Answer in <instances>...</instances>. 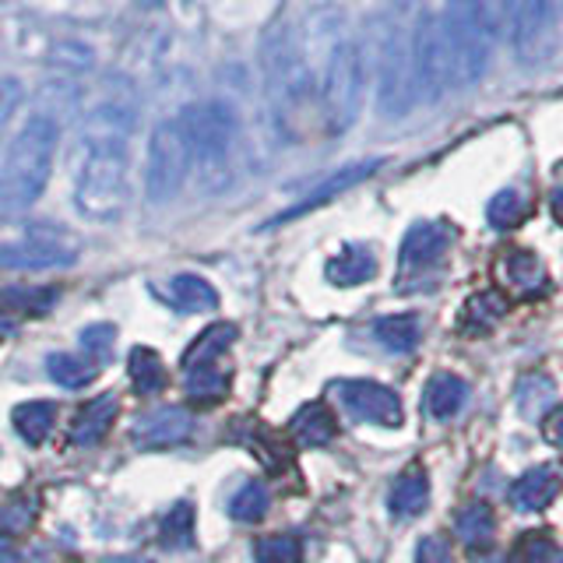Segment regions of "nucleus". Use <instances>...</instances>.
<instances>
[{
  "label": "nucleus",
  "mask_w": 563,
  "mask_h": 563,
  "mask_svg": "<svg viewBox=\"0 0 563 563\" xmlns=\"http://www.w3.org/2000/svg\"><path fill=\"white\" fill-rule=\"evenodd\" d=\"M556 493H560V472L550 465H536L510 486L507 497H510V507L521 510V515H536V510L550 507L556 500Z\"/></svg>",
  "instance_id": "2eb2a0df"
},
{
  "label": "nucleus",
  "mask_w": 563,
  "mask_h": 563,
  "mask_svg": "<svg viewBox=\"0 0 563 563\" xmlns=\"http://www.w3.org/2000/svg\"><path fill=\"white\" fill-rule=\"evenodd\" d=\"M525 211H528V205H525V198L518 190H500L497 198L489 201V208H486V219H489V225L493 229H515V225H521V219H525Z\"/></svg>",
  "instance_id": "c9c22d12"
},
{
  "label": "nucleus",
  "mask_w": 563,
  "mask_h": 563,
  "mask_svg": "<svg viewBox=\"0 0 563 563\" xmlns=\"http://www.w3.org/2000/svg\"><path fill=\"white\" fill-rule=\"evenodd\" d=\"M416 563H454V550L444 536H422L416 545Z\"/></svg>",
  "instance_id": "58836bf2"
},
{
  "label": "nucleus",
  "mask_w": 563,
  "mask_h": 563,
  "mask_svg": "<svg viewBox=\"0 0 563 563\" xmlns=\"http://www.w3.org/2000/svg\"><path fill=\"white\" fill-rule=\"evenodd\" d=\"M465 405H468V384L454 374L430 377L427 391H422V409H427V416L437 422H451Z\"/></svg>",
  "instance_id": "a211bd4d"
},
{
  "label": "nucleus",
  "mask_w": 563,
  "mask_h": 563,
  "mask_svg": "<svg viewBox=\"0 0 563 563\" xmlns=\"http://www.w3.org/2000/svg\"><path fill=\"white\" fill-rule=\"evenodd\" d=\"M419 70H416V29L401 25L384 46L380 81H377V106L384 117H405L419 106Z\"/></svg>",
  "instance_id": "0eeeda50"
},
{
  "label": "nucleus",
  "mask_w": 563,
  "mask_h": 563,
  "mask_svg": "<svg viewBox=\"0 0 563 563\" xmlns=\"http://www.w3.org/2000/svg\"><path fill=\"white\" fill-rule=\"evenodd\" d=\"M504 275L515 289L528 292V296H542L545 286H550V275H545L542 261L532 251H510L504 261Z\"/></svg>",
  "instance_id": "cd10ccee"
},
{
  "label": "nucleus",
  "mask_w": 563,
  "mask_h": 563,
  "mask_svg": "<svg viewBox=\"0 0 563 563\" xmlns=\"http://www.w3.org/2000/svg\"><path fill=\"white\" fill-rule=\"evenodd\" d=\"M369 331H374V339L391 352V356H405V352H416L422 339V321L416 313H391V317H377Z\"/></svg>",
  "instance_id": "5701e85b"
},
{
  "label": "nucleus",
  "mask_w": 563,
  "mask_h": 563,
  "mask_svg": "<svg viewBox=\"0 0 563 563\" xmlns=\"http://www.w3.org/2000/svg\"><path fill=\"white\" fill-rule=\"evenodd\" d=\"M374 169H380V158H366V163H356V166H345V169H339V173H331L328 180H324V184H317L303 201H296L289 211H282V216L275 219V225H278V222H289V219H299V216H307V211H313V208H321V205L334 201V198H339V194H345L349 187L363 184Z\"/></svg>",
  "instance_id": "4468645a"
},
{
  "label": "nucleus",
  "mask_w": 563,
  "mask_h": 563,
  "mask_svg": "<svg viewBox=\"0 0 563 563\" xmlns=\"http://www.w3.org/2000/svg\"><path fill=\"white\" fill-rule=\"evenodd\" d=\"M545 440L563 448V405H556V409L550 412V419H545Z\"/></svg>",
  "instance_id": "a19ab883"
},
{
  "label": "nucleus",
  "mask_w": 563,
  "mask_h": 563,
  "mask_svg": "<svg viewBox=\"0 0 563 563\" xmlns=\"http://www.w3.org/2000/svg\"><path fill=\"white\" fill-rule=\"evenodd\" d=\"M194 525H198V518H194V504L190 500L173 504L163 515V521H158V542H163L166 550H190Z\"/></svg>",
  "instance_id": "7c9ffc66"
},
{
  "label": "nucleus",
  "mask_w": 563,
  "mask_h": 563,
  "mask_svg": "<svg viewBox=\"0 0 563 563\" xmlns=\"http://www.w3.org/2000/svg\"><path fill=\"white\" fill-rule=\"evenodd\" d=\"M324 275H328L331 286H339V289L363 286V282H369V278L377 275V257H374V251H369V246L349 243V246H342V251L328 261Z\"/></svg>",
  "instance_id": "f3484780"
},
{
  "label": "nucleus",
  "mask_w": 563,
  "mask_h": 563,
  "mask_svg": "<svg viewBox=\"0 0 563 563\" xmlns=\"http://www.w3.org/2000/svg\"><path fill=\"white\" fill-rule=\"evenodd\" d=\"M78 342H81V349H85V356H88V360H96L99 366H102V363H110V360H113V345H117V324H110V321L88 324V328H81Z\"/></svg>",
  "instance_id": "f704fd0d"
},
{
  "label": "nucleus",
  "mask_w": 563,
  "mask_h": 563,
  "mask_svg": "<svg viewBox=\"0 0 563 563\" xmlns=\"http://www.w3.org/2000/svg\"><path fill=\"white\" fill-rule=\"evenodd\" d=\"M35 521V500H11L0 507V532L4 536H22Z\"/></svg>",
  "instance_id": "4c0bfd02"
},
{
  "label": "nucleus",
  "mask_w": 563,
  "mask_h": 563,
  "mask_svg": "<svg viewBox=\"0 0 563 563\" xmlns=\"http://www.w3.org/2000/svg\"><path fill=\"white\" fill-rule=\"evenodd\" d=\"M53 422H57V405L46 401V398H40V401H22V405H14V412H11L14 433L22 437L25 444H32V448H40L43 440L49 437Z\"/></svg>",
  "instance_id": "393cba45"
},
{
  "label": "nucleus",
  "mask_w": 563,
  "mask_h": 563,
  "mask_svg": "<svg viewBox=\"0 0 563 563\" xmlns=\"http://www.w3.org/2000/svg\"><path fill=\"white\" fill-rule=\"evenodd\" d=\"M317 96H321L324 128L331 134H345L356 123L363 99V53L342 25L324 43V67L321 81H317Z\"/></svg>",
  "instance_id": "39448f33"
},
{
  "label": "nucleus",
  "mask_w": 563,
  "mask_h": 563,
  "mask_svg": "<svg viewBox=\"0 0 563 563\" xmlns=\"http://www.w3.org/2000/svg\"><path fill=\"white\" fill-rule=\"evenodd\" d=\"M128 374H131V387H134V391H137L141 398L163 395V387L169 384V374H166L163 356H158L155 349H145V345H134V349H131Z\"/></svg>",
  "instance_id": "b1692460"
},
{
  "label": "nucleus",
  "mask_w": 563,
  "mask_h": 563,
  "mask_svg": "<svg viewBox=\"0 0 563 563\" xmlns=\"http://www.w3.org/2000/svg\"><path fill=\"white\" fill-rule=\"evenodd\" d=\"M46 374L57 380L67 391H81L99 377V363L78 356V352H49L46 356Z\"/></svg>",
  "instance_id": "bb28decb"
},
{
  "label": "nucleus",
  "mask_w": 563,
  "mask_h": 563,
  "mask_svg": "<svg viewBox=\"0 0 563 563\" xmlns=\"http://www.w3.org/2000/svg\"><path fill=\"white\" fill-rule=\"evenodd\" d=\"M120 416V395L117 391H106L92 401H85L78 416L70 419V430H67V440L78 448H92L99 440L113 430V422Z\"/></svg>",
  "instance_id": "ddd939ff"
},
{
  "label": "nucleus",
  "mask_w": 563,
  "mask_h": 563,
  "mask_svg": "<svg viewBox=\"0 0 563 563\" xmlns=\"http://www.w3.org/2000/svg\"><path fill=\"white\" fill-rule=\"evenodd\" d=\"M475 563H504L500 556H483V560H475Z\"/></svg>",
  "instance_id": "49530a36"
},
{
  "label": "nucleus",
  "mask_w": 563,
  "mask_h": 563,
  "mask_svg": "<svg viewBox=\"0 0 563 563\" xmlns=\"http://www.w3.org/2000/svg\"><path fill=\"white\" fill-rule=\"evenodd\" d=\"M451 240H454V233L448 222H416L401 240V254H398L401 278L419 275V272L433 268V264H440V257L451 251Z\"/></svg>",
  "instance_id": "f8f14e48"
},
{
  "label": "nucleus",
  "mask_w": 563,
  "mask_h": 563,
  "mask_svg": "<svg viewBox=\"0 0 563 563\" xmlns=\"http://www.w3.org/2000/svg\"><path fill=\"white\" fill-rule=\"evenodd\" d=\"M257 563H303V542L296 536H264L254 542Z\"/></svg>",
  "instance_id": "72a5a7b5"
},
{
  "label": "nucleus",
  "mask_w": 563,
  "mask_h": 563,
  "mask_svg": "<svg viewBox=\"0 0 563 563\" xmlns=\"http://www.w3.org/2000/svg\"><path fill=\"white\" fill-rule=\"evenodd\" d=\"M454 536L462 545H468V550H486V545L493 542V536H497V515H493V507L483 500H472L465 507H457Z\"/></svg>",
  "instance_id": "412c9836"
},
{
  "label": "nucleus",
  "mask_w": 563,
  "mask_h": 563,
  "mask_svg": "<svg viewBox=\"0 0 563 563\" xmlns=\"http://www.w3.org/2000/svg\"><path fill=\"white\" fill-rule=\"evenodd\" d=\"M137 4H145V8H152V4H158V0H137Z\"/></svg>",
  "instance_id": "de8ad7c7"
},
{
  "label": "nucleus",
  "mask_w": 563,
  "mask_h": 563,
  "mask_svg": "<svg viewBox=\"0 0 563 563\" xmlns=\"http://www.w3.org/2000/svg\"><path fill=\"white\" fill-rule=\"evenodd\" d=\"M60 289L57 286H11L0 292V303H4L14 317H43L57 307Z\"/></svg>",
  "instance_id": "c85d7f7f"
},
{
  "label": "nucleus",
  "mask_w": 563,
  "mask_h": 563,
  "mask_svg": "<svg viewBox=\"0 0 563 563\" xmlns=\"http://www.w3.org/2000/svg\"><path fill=\"white\" fill-rule=\"evenodd\" d=\"M236 324H229V321H216V324H208L198 339H194L190 345H187V352H184V360H180V366H184V374H190V369H198V366H211V363H219L225 352H229V345L236 342Z\"/></svg>",
  "instance_id": "aec40b11"
},
{
  "label": "nucleus",
  "mask_w": 563,
  "mask_h": 563,
  "mask_svg": "<svg viewBox=\"0 0 563 563\" xmlns=\"http://www.w3.org/2000/svg\"><path fill=\"white\" fill-rule=\"evenodd\" d=\"M14 331V313L0 303V339H4V334H11Z\"/></svg>",
  "instance_id": "79ce46f5"
},
{
  "label": "nucleus",
  "mask_w": 563,
  "mask_h": 563,
  "mask_svg": "<svg viewBox=\"0 0 563 563\" xmlns=\"http://www.w3.org/2000/svg\"><path fill=\"white\" fill-rule=\"evenodd\" d=\"M507 310H510V303H507V299L497 289L475 292L468 303L462 307V331L465 334H483V331H489L493 324H497Z\"/></svg>",
  "instance_id": "c756f323"
},
{
  "label": "nucleus",
  "mask_w": 563,
  "mask_h": 563,
  "mask_svg": "<svg viewBox=\"0 0 563 563\" xmlns=\"http://www.w3.org/2000/svg\"><path fill=\"white\" fill-rule=\"evenodd\" d=\"M483 11L489 14V22L493 29H507V18H510V8H515V0H479Z\"/></svg>",
  "instance_id": "ea45409f"
},
{
  "label": "nucleus",
  "mask_w": 563,
  "mask_h": 563,
  "mask_svg": "<svg viewBox=\"0 0 563 563\" xmlns=\"http://www.w3.org/2000/svg\"><path fill=\"white\" fill-rule=\"evenodd\" d=\"M99 563H152L145 556H134V553H120V556H102Z\"/></svg>",
  "instance_id": "c03bdc74"
},
{
  "label": "nucleus",
  "mask_w": 563,
  "mask_h": 563,
  "mask_svg": "<svg viewBox=\"0 0 563 563\" xmlns=\"http://www.w3.org/2000/svg\"><path fill=\"white\" fill-rule=\"evenodd\" d=\"M510 46L521 67H539L556 53V4L553 0H515L507 18Z\"/></svg>",
  "instance_id": "1a4fd4ad"
},
{
  "label": "nucleus",
  "mask_w": 563,
  "mask_h": 563,
  "mask_svg": "<svg viewBox=\"0 0 563 563\" xmlns=\"http://www.w3.org/2000/svg\"><path fill=\"white\" fill-rule=\"evenodd\" d=\"M194 433V412L184 405H163L134 419L131 440L141 451H169L176 444H187Z\"/></svg>",
  "instance_id": "9b49d317"
},
{
  "label": "nucleus",
  "mask_w": 563,
  "mask_h": 563,
  "mask_svg": "<svg viewBox=\"0 0 563 563\" xmlns=\"http://www.w3.org/2000/svg\"><path fill=\"white\" fill-rule=\"evenodd\" d=\"M268 486L264 483H243L236 493H233V500H229V518L233 521H243V525H254L261 521L264 515H268Z\"/></svg>",
  "instance_id": "473e14b6"
},
{
  "label": "nucleus",
  "mask_w": 563,
  "mask_h": 563,
  "mask_svg": "<svg viewBox=\"0 0 563 563\" xmlns=\"http://www.w3.org/2000/svg\"><path fill=\"white\" fill-rule=\"evenodd\" d=\"M166 299L184 313H211L219 310V292L201 275H176L166 286Z\"/></svg>",
  "instance_id": "4be33fe9"
},
{
  "label": "nucleus",
  "mask_w": 563,
  "mask_h": 563,
  "mask_svg": "<svg viewBox=\"0 0 563 563\" xmlns=\"http://www.w3.org/2000/svg\"><path fill=\"white\" fill-rule=\"evenodd\" d=\"M289 433L299 448H324L339 433V422H334L331 409L324 401H307L289 422Z\"/></svg>",
  "instance_id": "6ab92c4d"
},
{
  "label": "nucleus",
  "mask_w": 563,
  "mask_h": 563,
  "mask_svg": "<svg viewBox=\"0 0 563 563\" xmlns=\"http://www.w3.org/2000/svg\"><path fill=\"white\" fill-rule=\"evenodd\" d=\"M81 254V240L70 229L32 225L22 240L0 243V272H49L67 268Z\"/></svg>",
  "instance_id": "6e6552de"
},
{
  "label": "nucleus",
  "mask_w": 563,
  "mask_h": 563,
  "mask_svg": "<svg viewBox=\"0 0 563 563\" xmlns=\"http://www.w3.org/2000/svg\"><path fill=\"white\" fill-rule=\"evenodd\" d=\"M190 173V148L180 128V117L158 120L145 152V198L152 205H169L184 190Z\"/></svg>",
  "instance_id": "423d86ee"
},
{
  "label": "nucleus",
  "mask_w": 563,
  "mask_h": 563,
  "mask_svg": "<svg viewBox=\"0 0 563 563\" xmlns=\"http://www.w3.org/2000/svg\"><path fill=\"white\" fill-rule=\"evenodd\" d=\"M518 563H563V545L550 532H528L518 539Z\"/></svg>",
  "instance_id": "e433bc0d"
},
{
  "label": "nucleus",
  "mask_w": 563,
  "mask_h": 563,
  "mask_svg": "<svg viewBox=\"0 0 563 563\" xmlns=\"http://www.w3.org/2000/svg\"><path fill=\"white\" fill-rule=\"evenodd\" d=\"M430 504V479H427V468L422 465H409L398 479L391 483V493H387V510L391 518H416L422 515Z\"/></svg>",
  "instance_id": "dca6fc26"
},
{
  "label": "nucleus",
  "mask_w": 563,
  "mask_h": 563,
  "mask_svg": "<svg viewBox=\"0 0 563 563\" xmlns=\"http://www.w3.org/2000/svg\"><path fill=\"white\" fill-rule=\"evenodd\" d=\"M128 145H85L75 208L88 222H117L128 211Z\"/></svg>",
  "instance_id": "20e7f679"
},
{
  "label": "nucleus",
  "mask_w": 563,
  "mask_h": 563,
  "mask_svg": "<svg viewBox=\"0 0 563 563\" xmlns=\"http://www.w3.org/2000/svg\"><path fill=\"white\" fill-rule=\"evenodd\" d=\"M518 412L525 419H542L556 409V384L550 374H525L515 387Z\"/></svg>",
  "instance_id": "a878e982"
},
{
  "label": "nucleus",
  "mask_w": 563,
  "mask_h": 563,
  "mask_svg": "<svg viewBox=\"0 0 563 563\" xmlns=\"http://www.w3.org/2000/svg\"><path fill=\"white\" fill-rule=\"evenodd\" d=\"M550 211H553V219L563 225V187H560V190H553V198H550Z\"/></svg>",
  "instance_id": "37998d69"
},
{
  "label": "nucleus",
  "mask_w": 563,
  "mask_h": 563,
  "mask_svg": "<svg viewBox=\"0 0 563 563\" xmlns=\"http://www.w3.org/2000/svg\"><path fill=\"white\" fill-rule=\"evenodd\" d=\"M60 145V123L49 113H32L22 131L11 137L4 166H0V211L22 216L43 198L53 158Z\"/></svg>",
  "instance_id": "f257e3e1"
},
{
  "label": "nucleus",
  "mask_w": 563,
  "mask_h": 563,
  "mask_svg": "<svg viewBox=\"0 0 563 563\" xmlns=\"http://www.w3.org/2000/svg\"><path fill=\"white\" fill-rule=\"evenodd\" d=\"M187 395L194 401L219 405L229 395V369H222L219 363L190 369V374H187Z\"/></svg>",
  "instance_id": "2f4dec72"
},
{
  "label": "nucleus",
  "mask_w": 563,
  "mask_h": 563,
  "mask_svg": "<svg viewBox=\"0 0 563 563\" xmlns=\"http://www.w3.org/2000/svg\"><path fill=\"white\" fill-rule=\"evenodd\" d=\"M328 395L334 398L339 409H345L352 419L374 422V427H401L405 409L401 398L391 387L374 384V380H334L328 387Z\"/></svg>",
  "instance_id": "9d476101"
},
{
  "label": "nucleus",
  "mask_w": 563,
  "mask_h": 563,
  "mask_svg": "<svg viewBox=\"0 0 563 563\" xmlns=\"http://www.w3.org/2000/svg\"><path fill=\"white\" fill-rule=\"evenodd\" d=\"M180 128L190 148V166L198 169V184L208 194H219L233 184V155L240 141V120L225 102H194L180 113Z\"/></svg>",
  "instance_id": "f03ea898"
},
{
  "label": "nucleus",
  "mask_w": 563,
  "mask_h": 563,
  "mask_svg": "<svg viewBox=\"0 0 563 563\" xmlns=\"http://www.w3.org/2000/svg\"><path fill=\"white\" fill-rule=\"evenodd\" d=\"M18 556H14V545L8 542V539H0V563H14Z\"/></svg>",
  "instance_id": "a18cd8bd"
},
{
  "label": "nucleus",
  "mask_w": 563,
  "mask_h": 563,
  "mask_svg": "<svg viewBox=\"0 0 563 563\" xmlns=\"http://www.w3.org/2000/svg\"><path fill=\"white\" fill-rule=\"evenodd\" d=\"M493 40H497V29L479 0H448L444 18H440V43H444L451 88H468L486 75Z\"/></svg>",
  "instance_id": "7ed1b4c3"
},
{
  "label": "nucleus",
  "mask_w": 563,
  "mask_h": 563,
  "mask_svg": "<svg viewBox=\"0 0 563 563\" xmlns=\"http://www.w3.org/2000/svg\"><path fill=\"white\" fill-rule=\"evenodd\" d=\"M553 4H556V8H563V0H553Z\"/></svg>",
  "instance_id": "09e8293b"
}]
</instances>
